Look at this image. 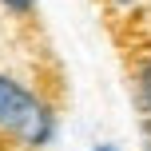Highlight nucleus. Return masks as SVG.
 Listing matches in <instances>:
<instances>
[{"label":"nucleus","mask_w":151,"mask_h":151,"mask_svg":"<svg viewBox=\"0 0 151 151\" xmlns=\"http://www.w3.org/2000/svg\"><path fill=\"white\" fill-rule=\"evenodd\" d=\"M52 127L56 123H52L48 104H40L12 76H0V131L20 139L24 147H44L52 139Z\"/></svg>","instance_id":"f257e3e1"},{"label":"nucleus","mask_w":151,"mask_h":151,"mask_svg":"<svg viewBox=\"0 0 151 151\" xmlns=\"http://www.w3.org/2000/svg\"><path fill=\"white\" fill-rule=\"evenodd\" d=\"M139 107H143V135L151 151V56L139 64Z\"/></svg>","instance_id":"f03ea898"},{"label":"nucleus","mask_w":151,"mask_h":151,"mask_svg":"<svg viewBox=\"0 0 151 151\" xmlns=\"http://www.w3.org/2000/svg\"><path fill=\"white\" fill-rule=\"evenodd\" d=\"M0 4H4L12 16H32L36 12V0H0Z\"/></svg>","instance_id":"7ed1b4c3"},{"label":"nucleus","mask_w":151,"mask_h":151,"mask_svg":"<svg viewBox=\"0 0 151 151\" xmlns=\"http://www.w3.org/2000/svg\"><path fill=\"white\" fill-rule=\"evenodd\" d=\"M107 4H115V8H131V4H139V0H107Z\"/></svg>","instance_id":"20e7f679"},{"label":"nucleus","mask_w":151,"mask_h":151,"mask_svg":"<svg viewBox=\"0 0 151 151\" xmlns=\"http://www.w3.org/2000/svg\"><path fill=\"white\" fill-rule=\"evenodd\" d=\"M96 151H115V147H107V143H104V147H96Z\"/></svg>","instance_id":"39448f33"}]
</instances>
